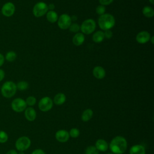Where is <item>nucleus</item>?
I'll use <instances>...</instances> for the list:
<instances>
[{"label": "nucleus", "mask_w": 154, "mask_h": 154, "mask_svg": "<svg viewBox=\"0 0 154 154\" xmlns=\"http://www.w3.org/2000/svg\"><path fill=\"white\" fill-rule=\"evenodd\" d=\"M108 147L114 154H123L128 147V143L125 138L122 136H116L112 139Z\"/></svg>", "instance_id": "f257e3e1"}, {"label": "nucleus", "mask_w": 154, "mask_h": 154, "mask_svg": "<svg viewBox=\"0 0 154 154\" xmlns=\"http://www.w3.org/2000/svg\"><path fill=\"white\" fill-rule=\"evenodd\" d=\"M99 27L103 30H109L115 25V19L110 14H103L100 15L98 19Z\"/></svg>", "instance_id": "f03ea898"}, {"label": "nucleus", "mask_w": 154, "mask_h": 154, "mask_svg": "<svg viewBox=\"0 0 154 154\" xmlns=\"http://www.w3.org/2000/svg\"><path fill=\"white\" fill-rule=\"evenodd\" d=\"M0 90L2 95L4 97H12L16 94L17 91L16 84L11 81H6L2 84Z\"/></svg>", "instance_id": "7ed1b4c3"}, {"label": "nucleus", "mask_w": 154, "mask_h": 154, "mask_svg": "<svg viewBox=\"0 0 154 154\" xmlns=\"http://www.w3.org/2000/svg\"><path fill=\"white\" fill-rule=\"evenodd\" d=\"M31 144V141L28 137L22 136L16 140L15 143V147L19 152H24L30 147Z\"/></svg>", "instance_id": "20e7f679"}, {"label": "nucleus", "mask_w": 154, "mask_h": 154, "mask_svg": "<svg viewBox=\"0 0 154 154\" xmlns=\"http://www.w3.org/2000/svg\"><path fill=\"white\" fill-rule=\"evenodd\" d=\"M95 21L91 19H88L84 20L81 26V31L85 34H91L95 30Z\"/></svg>", "instance_id": "39448f33"}, {"label": "nucleus", "mask_w": 154, "mask_h": 154, "mask_svg": "<svg viewBox=\"0 0 154 154\" xmlns=\"http://www.w3.org/2000/svg\"><path fill=\"white\" fill-rule=\"evenodd\" d=\"M48 7L46 4L43 2H39L35 4L34 6L32 13L35 17H39L45 14L48 11Z\"/></svg>", "instance_id": "423d86ee"}, {"label": "nucleus", "mask_w": 154, "mask_h": 154, "mask_svg": "<svg viewBox=\"0 0 154 154\" xmlns=\"http://www.w3.org/2000/svg\"><path fill=\"white\" fill-rule=\"evenodd\" d=\"M12 109L16 112H21L26 108V103L25 100L22 98L14 99L11 104Z\"/></svg>", "instance_id": "0eeeda50"}, {"label": "nucleus", "mask_w": 154, "mask_h": 154, "mask_svg": "<svg viewBox=\"0 0 154 154\" xmlns=\"http://www.w3.org/2000/svg\"><path fill=\"white\" fill-rule=\"evenodd\" d=\"M38 106L41 111L47 112L52 109L53 106V100L49 97H44L40 100Z\"/></svg>", "instance_id": "6e6552de"}, {"label": "nucleus", "mask_w": 154, "mask_h": 154, "mask_svg": "<svg viewBox=\"0 0 154 154\" xmlns=\"http://www.w3.org/2000/svg\"><path fill=\"white\" fill-rule=\"evenodd\" d=\"M72 24V18L67 14H61L58 19V25L63 29H66L69 28Z\"/></svg>", "instance_id": "1a4fd4ad"}, {"label": "nucleus", "mask_w": 154, "mask_h": 154, "mask_svg": "<svg viewBox=\"0 0 154 154\" xmlns=\"http://www.w3.org/2000/svg\"><path fill=\"white\" fill-rule=\"evenodd\" d=\"M15 12V6L13 3L8 2L4 4L1 8L2 14L5 17H11Z\"/></svg>", "instance_id": "9d476101"}, {"label": "nucleus", "mask_w": 154, "mask_h": 154, "mask_svg": "<svg viewBox=\"0 0 154 154\" xmlns=\"http://www.w3.org/2000/svg\"><path fill=\"white\" fill-rule=\"evenodd\" d=\"M69 134L66 130L60 129L56 132L55 133V138L56 140L60 143L67 142L69 139Z\"/></svg>", "instance_id": "9b49d317"}, {"label": "nucleus", "mask_w": 154, "mask_h": 154, "mask_svg": "<svg viewBox=\"0 0 154 154\" xmlns=\"http://www.w3.org/2000/svg\"><path fill=\"white\" fill-rule=\"evenodd\" d=\"M150 34L146 31H143L139 32L136 36V40L137 42L141 44L147 43L150 40Z\"/></svg>", "instance_id": "f8f14e48"}, {"label": "nucleus", "mask_w": 154, "mask_h": 154, "mask_svg": "<svg viewBox=\"0 0 154 154\" xmlns=\"http://www.w3.org/2000/svg\"><path fill=\"white\" fill-rule=\"evenodd\" d=\"M37 116L35 110L31 106H29L25 109V117L27 120L33 122Z\"/></svg>", "instance_id": "ddd939ff"}, {"label": "nucleus", "mask_w": 154, "mask_h": 154, "mask_svg": "<svg viewBox=\"0 0 154 154\" xmlns=\"http://www.w3.org/2000/svg\"><path fill=\"white\" fill-rule=\"evenodd\" d=\"M95 147L100 152H106L108 149V143L103 139H98L95 143Z\"/></svg>", "instance_id": "4468645a"}, {"label": "nucleus", "mask_w": 154, "mask_h": 154, "mask_svg": "<svg viewBox=\"0 0 154 154\" xmlns=\"http://www.w3.org/2000/svg\"><path fill=\"white\" fill-rule=\"evenodd\" d=\"M129 154H146V149L143 145L135 144L131 147Z\"/></svg>", "instance_id": "2eb2a0df"}, {"label": "nucleus", "mask_w": 154, "mask_h": 154, "mask_svg": "<svg viewBox=\"0 0 154 154\" xmlns=\"http://www.w3.org/2000/svg\"><path fill=\"white\" fill-rule=\"evenodd\" d=\"M93 74L96 78L101 79L105 76V70L100 66H96L93 69Z\"/></svg>", "instance_id": "dca6fc26"}, {"label": "nucleus", "mask_w": 154, "mask_h": 154, "mask_svg": "<svg viewBox=\"0 0 154 154\" xmlns=\"http://www.w3.org/2000/svg\"><path fill=\"white\" fill-rule=\"evenodd\" d=\"M85 40V37L84 35H83V34L81 33V32H78L76 33L73 37L72 38V42L73 43L76 45V46H80L81 45H82Z\"/></svg>", "instance_id": "f3484780"}, {"label": "nucleus", "mask_w": 154, "mask_h": 154, "mask_svg": "<svg viewBox=\"0 0 154 154\" xmlns=\"http://www.w3.org/2000/svg\"><path fill=\"white\" fill-rule=\"evenodd\" d=\"M66 100V97L64 94L60 93L57 94L54 98V102L57 105H61L63 104Z\"/></svg>", "instance_id": "a211bd4d"}, {"label": "nucleus", "mask_w": 154, "mask_h": 154, "mask_svg": "<svg viewBox=\"0 0 154 154\" xmlns=\"http://www.w3.org/2000/svg\"><path fill=\"white\" fill-rule=\"evenodd\" d=\"M93 112L92 109H85L81 116V119L83 122H86L89 121L93 117Z\"/></svg>", "instance_id": "6ab92c4d"}, {"label": "nucleus", "mask_w": 154, "mask_h": 154, "mask_svg": "<svg viewBox=\"0 0 154 154\" xmlns=\"http://www.w3.org/2000/svg\"><path fill=\"white\" fill-rule=\"evenodd\" d=\"M46 18L51 23H54L58 20V14L53 10H51L47 13Z\"/></svg>", "instance_id": "aec40b11"}, {"label": "nucleus", "mask_w": 154, "mask_h": 154, "mask_svg": "<svg viewBox=\"0 0 154 154\" xmlns=\"http://www.w3.org/2000/svg\"><path fill=\"white\" fill-rule=\"evenodd\" d=\"M104 38L105 37L103 32L101 31H98L96 32L93 35V40L96 43H100L102 42Z\"/></svg>", "instance_id": "412c9836"}, {"label": "nucleus", "mask_w": 154, "mask_h": 154, "mask_svg": "<svg viewBox=\"0 0 154 154\" xmlns=\"http://www.w3.org/2000/svg\"><path fill=\"white\" fill-rule=\"evenodd\" d=\"M143 14L146 17H152L154 14V10L152 7L146 6L143 8Z\"/></svg>", "instance_id": "4be33fe9"}, {"label": "nucleus", "mask_w": 154, "mask_h": 154, "mask_svg": "<svg viewBox=\"0 0 154 154\" xmlns=\"http://www.w3.org/2000/svg\"><path fill=\"white\" fill-rule=\"evenodd\" d=\"M16 57H17L16 53L13 51H8V52H7L4 58L7 61L12 62L16 60Z\"/></svg>", "instance_id": "5701e85b"}, {"label": "nucleus", "mask_w": 154, "mask_h": 154, "mask_svg": "<svg viewBox=\"0 0 154 154\" xmlns=\"http://www.w3.org/2000/svg\"><path fill=\"white\" fill-rule=\"evenodd\" d=\"M29 87V84L27 82L24 81H19L17 84H16V87L17 89L20 90V91H23V90H26V89H28Z\"/></svg>", "instance_id": "b1692460"}, {"label": "nucleus", "mask_w": 154, "mask_h": 154, "mask_svg": "<svg viewBox=\"0 0 154 154\" xmlns=\"http://www.w3.org/2000/svg\"><path fill=\"white\" fill-rule=\"evenodd\" d=\"M85 154H99L98 150L94 146H90L87 147L85 152Z\"/></svg>", "instance_id": "393cba45"}, {"label": "nucleus", "mask_w": 154, "mask_h": 154, "mask_svg": "<svg viewBox=\"0 0 154 154\" xmlns=\"http://www.w3.org/2000/svg\"><path fill=\"white\" fill-rule=\"evenodd\" d=\"M69 134L70 137H71L72 138H77L79 137V135L80 134V131L78 128H73L70 130Z\"/></svg>", "instance_id": "a878e982"}, {"label": "nucleus", "mask_w": 154, "mask_h": 154, "mask_svg": "<svg viewBox=\"0 0 154 154\" xmlns=\"http://www.w3.org/2000/svg\"><path fill=\"white\" fill-rule=\"evenodd\" d=\"M8 134L4 131L0 130V143H4L8 141Z\"/></svg>", "instance_id": "bb28decb"}, {"label": "nucleus", "mask_w": 154, "mask_h": 154, "mask_svg": "<svg viewBox=\"0 0 154 154\" xmlns=\"http://www.w3.org/2000/svg\"><path fill=\"white\" fill-rule=\"evenodd\" d=\"M25 102L26 103V105H28L29 106H32L34 105L36 103V99L34 96H29L26 98Z\"/></svg>", "instance_id": "cd10ccee"}, {"label": "nucleus", "mask_w": 154, "mask_h": 154, "mask_svg": "<svg viewBox=\"0 0 154 154\" xmlns=\"http://www.w3.org/2000/svg\"><path fill=\"white\" fill-rule=\"evenodd\" d=\"M69 29L71 32H77L80 29V26L77 23H73L71 24L69 26Z\"/></svg>", "instance_id": "c85d7f7f"}, {"label": "nucleus", "mask_w": 154, "mask_h": 154, "mask_svg": "<svg viewBox=\"0 0 154 154\" xmlns=\"http://www.w3.org/2000/svg\"><path fill=\"white\" fill-rule=\"evenodd\" d=\"M96 13L98 14H100V15H102L104 14L105 11V7L103 6V5H99L96 7Z\"/></svg>", "instance_id": "c756f323"}, {"label": "nucleus", "mask_w": 154, "mask_h": 154, "mask_svg": "<svg viewBox=\"0 0 154 154\" xmlns=\"http://www.w3.org/2000/svg\"><path fill=\"white\" fill-rule=\"evenodd\" d=\"M100 4L102 5H109L112 2L113 0H99Z\"/></svg>", "instance_id": "7c9ffc66"}, {"label": "nucleus", "mask_w": 154, "mask_h": 154, "mask_svg": "<svg viewBox=\"0 0 154 154\" xmlns=\"http://www.w3.org/2000/svg\"><path fill=\"white\" fill-rule=\"evenodd\" d=\"M103 34H104V37L107 38H110L112 36V32L110 30H106L105 32H103Z\"/></svg>", "instance_id": "2f4dec72"}, {"label": "nucleus", "mask_w": 154, "mask_h": 154, "mask_svg": "<svg viewBox=\"0 0 154 154\" xmlns=\"http://www.w3.org/2000/svg\"><path fill=\"white\" fill-rule=\"evenodd\" d=\"M31 154H46V153L43 150L37 149L34 150Z\"/></svg>", "instance_id": "473e14b6"}, {"label": "nucleus", "mask_w": 154, "mask_h": 154, "mask_svg": "<svg viewBox=\"0 0 154 154\" xmlns=\"http://www.w3.org/2000/svg\"><path fill=\"white\" fill-rule=\"evenodd\" d=\"M5 77V72L2 69H0V82L2 81Z\"/></svg>", "instance_id": "72a5a7b5"}, {"label": "nucleus", "mask_w": 154, "mask_h": 154, "mask_svg": "<svg viewBox=\"0 0 154 154\" xmlns=\"http://www.w3.org/2000/svg\"><path fill=\"white\" fill-rule=\"evenodd\" d=\"M4 61H5V58L4 55L0 53V67H1L3 65Z\"/></svg>", "instance_id": "f704fd0d"}, {"label": "nucleus", "mask_w": 154, "mask_h": 154, "mask_svg": "<svg viewBox=\"0 0 154 154\" xmlns=\"http://www.w3.org/2000/svg\"><path fill=\"white\" fill-rule=\"evenodd\" d=\"M17 153H18L17 152V151L15 150H14V149L10 150H8V151L6 153V154H17Z\"/></svg>", "instance_id": "c9c22d12"}, {"label": "nucleus", "mask_w": 154, "mask_h": 154, "mask_svg": "<svg viewBox=\"0 0 154 154\" xmlns=\"http://www.w3.org/2000/svg\"><path fill=\"white\" fill-rule=\"evenodd\" d=\"M48 7V8H49L50 10H52L55 8V5H54L53 4H50Z\"/></svg>", "instance_id": "e433bc0d"}, {"label": "nucleus", "mask_w": 154, "mask_h": 154, "mask_svg": "<svg viewBox=\"0 0 154 154\" xmlns=\"http://www.w3.org/2000/svg\"><path fill=\"white\" fill-rule=\"evenodd\" d=\"M151 42H152V44H153V37H152Z\"/></svg>", "instance_id": "4c0bfd02"}, {"label": "nucleus", "mask_w": 154, "mask_h": 154, "mask_svg": "<svg viewBox=\"0 0 154 154\" xmlns=\"http://www.w3.org/2000/svg\"><path fill=\"white\" fill-rule=\"evenodd\" d=\"M149 1L151 2V4H153L154 3V0H149Z\"/></svg>", "instance_id": "58836bf2"}, {"label": "nucleus", "mask_w": 154, "mask_h": 154, "mask_svg": "<svg viewBox=\"0 0 154 154\" xmlns=\"http://www.w3.org/2000/svg\"><path fill=\"white\" fill-rule=\"evenodd\" d=\"M17 154H25V153H24L23 152H19V153H17Z\"/></svg>", "instance_id": "ea45409f"}, {"label": "nucleus", "mask_w": 154, "mask_h": 154, "mask_svg": "<svg viewBox=\"0 0 154 154\" xmlns=\"http://www.w3.org/2000/svg\"><path fill=\"white\" fill-rule=\"evenodd\" d=\"M107 154H113V153H108Z\"/></svg>", "instance_id": "a19ab883"}, {"label": "nucleus", "mask_w": 154, "mask_h": 154, "mask_svg": "<svg viewBox=\"0 0 154 154\" xmlns=\"http://www.w3.org/2000/svg\"><path fill=\"white\" fill-rule=\"evenodd\" d=\"M0 90H1V87H0Z\"/></svg>", "instance_id": "79ce46f5"}]
</instances>
